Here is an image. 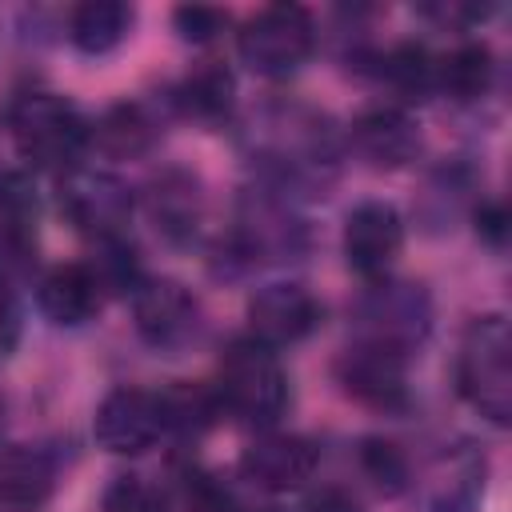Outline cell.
Segmentation results:
<instances>
[{
	"instance_id": "19",
	"label": "cell",
	"mask_w": 512,
	"mask_h": 512,
	"mask_svg": "<svg viewBox=\"0 0 512 512\" xmlns=\"http://www.w3.org/2000/svg\"><path fill=\"white\" fill-rule=\"evenodd\" d=\"M232 96H236V80L220 60H200L172 92V104L200 124H220L232 112Z\"/></svg>"
},
{
	"instance_id": "13",
	"label": "cell",
	"mask_w": 512,
	"mask_h": 512,
	"mask_svg": "<svg viewBox=\"0 0 512 512\" xmlns=\"http://www.w3.org/2000/svg\"><path fill=\"white\" fill-rule=\"evenodd\" d=\"M320 464V452L312 440L292 432H264L240 452V472L268 492H292L312 480Z\"/></svg>"
},
{
	"instance_id": "31",
	"label": "cell",
	"mask_w": 512,
	"mask_h": 512,
	"mask_svg": "<svg viewBox=\"0 0 512 512\" xmlns=\"http://www.w3.org/2000/svg\"><path fill=\"white\" fill-rule=\"evenodd\" d=\"M300 512H364V508H360V500H356L352 492H344V488H320V492H312V496L300 504Z\"/></svg>"
},
{
	"instance_id": "22",
	"label": "cell",
	"mask_w": 512,
	"mask_h": 512,
	"mask_svg": "<svg viewBox=\"0 0 512 512\" xmlns=\"http://www.w3.org/2000/svg\"><path fill=\"white\" fill-rule=\"evenodd\" d=\"M492 76H496V60H492V48L480 40L456 44L448 56L436 60V92H444L460 104L480 100L492 88Z\"/></svg>"
},
{
	"instance_id": "25",
	"label": "cell",
	"mask_w": 512,
	"mask_h": 512,
	"mask_svg": "<svg viewBox=\"0 0 512 512\" xmlns=\"http://www.w3.org/2000/svg\"><path fill=\"white\" fill-rule=\"evenodd\" d=\"M380 76L404 100H420V96L436 92V60L420 44H396L392 52H384L380 56Z\"/></svg>"
},
{
	"instance_id": "17",
	"label": "cell",
	"mask_w": 512,
	"mask_h": 512,
	"mask_svg": "<svg viewBox=\"0 0 512 512\" xmlns=\"http://www.w3.org/2000/svg\"><path fill=\"white\" fill-rule=\"evenodd\" d=\"M148 216L168 240H192L204 220V192L188 168H164L148 184Z\"/></svg>"
},
{
	"instance_id": "29",
	"label": "cell",
	"mask_w": 512,
	"mask_h": 512,
	"mask_svg": "<svg viewBox=\"0 0 512 512\" xmlns=\"http://www.w3.org/2000/svg\"><path fill=\"white\" fill-rule=\"evenodd\" d=\"M184 512H244V508L212 476H192L188 480V508Z\"/></svg>"
},
{
	"instance_id": "18",
	"label": "cell",
	"mask_w": 512,
	"mask_h": 512,
	"mask_svg": "<svg viewBox=\"0 0 512 512\" xmlns=\"http://www.w3.org/2000/svg\"><path fill=\"white\" fill-rule=\"evenodd\" d=\"M36 304H40V312H44L52 324H60V328H80V324H88V320L100 312L104 292L96 288V280H92V272H88L84 264H56L52 272L40 276V284H36Z\"/></svg>"
},
{
	"instance_id": "21",
	"label": "cell",
	"mask_w": 512,
	"mask_h": 512,
	"mask_svg": "<svg viewBox=\"0 0 512 512\" xmlns=\"http://www.w3.org/2000/svg\"><path fill=\"white\" fill-rule=\"evenodd\" d=\"M132 16L136 12L124 0H84L68 12V40L84 56H104L128 36Z\"/></svg>"
},
{
	"instance_id": "26",
	"label": "cell",
	"mask_w": 512,
	"mask_h": 512,
	"mask_svg": "<svg viewBox=\"0 0 512 512\" xmlns=\"http://www.w3.org/2000/svg\"><path fill=\"white\" fill-rule=\"evenodd\" d=\"M360 472L384 492V496H400L412 480V468H408V456L392 444V440H380V436H368L360 444Z\"/></svg>"
},
{
	"instance_id": "10",
	"label": "cell",
	"mask_w": 512,
	"mask_h": 512,
	"mask_svg": "<svg viewBox=\"0 0 512 512\" xmlns=\"http://www.w3.org/2000/svg\"><path fill=\"white\" fill-rule=\"evenodd\" d=\"M324 308L320 300L304 288V284H264L252 300H248V328L252 340H260L264 348H284V344H300L304 336L316 332Z\"/></svg>"
},
{
	"instance_id": "9",
	"label": "cell",
	"mask_w": 512,
	"mask_h": 512,
	"mask_svg": "<svg viewBox=\"0 0 512 512\" xmlns=\"http://www.w3.org/2000/svg\"><path fill=\"white\" fill-rule=\"evenodd\" d=\"M96 444L108 448L112 456H140L164 436V412L160 396L148 388H116L100 400L96 420H92Z\"/></svg>"
},
{
	"instance_id": "11",
	"label": "cell",
	"mask_w": 512,
	"mask_h": 512,
	"mask_svg": "<svg viewBox=\"0 0 512 512\" xmlns=\"http://www.w3.org/2000/svg\"><path fill=\"white\" fill-rule=\"evenodd\" d=\"M404 248V220L388 200H364L344 220V256L364 280H380Z\"/></svg>"
},
{
	"instance_id": "16",
	"label": "cell",
	"mask_w": 512,
	"mask_h": 512,
	"mask_svg": "<svg viewBox=\"0 0 512 512\" xmlns=\"http://www.w3.org/2000/svg\"><path fill=\"white\" fill-rule=\"evenodd\" d=\"M56 488V464L48 452L28 444L0 448V508L4 512H40Z\"/></svg>"
},
{
	"instance_id": "6",
	"label": "cell",
	"mask_w": 512,
	"mask_h": 512,
	"mask_svg": "<svg viewBox=\"0 0 512 512\" xmlns=\"http://www.w3.org/2000/svg\"><path fill=\"white\" fill-rule=\"evenodd\" d=\"M252 140L280 180H300L332 160V132L320 124L316 112H304V108L268 112V120L252 128Z\"/></svg>"
},
{
	"instance_id": "27",
	"label": "cell",
	"mask_w": 512,
	"mask_h": 512,
	"mask_svg": "<svg viewBox=\"0 0 512 512\" xmlns=\"http://www.w3.org/2000/svg\"><path fill=\"white\" fill-rule=\"evenodd\" d=\"M100 504L104 512H164V496L144 476H116Z\"/></svg>"
},
{
	"instance_id": "12",
	"label": "cell",
	"mask_w": 512,
	"mask_h": 512,
	"mask_svg": "<svg viewBox=\"0 0 512 512\" xmlns=\"http://www.w3.org/2000/svg\"><path fill=\"white\" fill-rule=\"evenodd\" d=\"M404 352H392L372 340H356L344 348L336 376L344 392L368 408H400L408 396V376H404Z\"/></svg>"
},
{
	"instance_id": "1",
	"label": "cell",
	"mask_w": 512,
	"mask_h": 512,
	"mask_svg": "<svg viewBox=\"0 0 512 512\" xmlns=\"http://www.w3.org/2000/svg\"><path fill=\"white\" fill-rule=\"evenodd\" d=\"M8 132L24 160L40 168H64L72 172L80 152L92 140V124L80 116V108L56 92H24L8 108Z\"/></svg>"
},
{
	"instance_id": "7",
	"label": "cell",
	"mask_w": 512,
	"mask_h": 512,
	"mask_svg": "<svg viewBox=\"0 0 512 512\" xmlns=\"http://www.w3.org/2000/svg\"><path fill=\"white\" fill-rule=\"evenodd\" d=\"M56 208L60 216L92 236V240H104V236H124V224L132 216V192L124 180L108 176V172H88V168H72L64 180H60V192H56Z\"/></svg>"
},
{
	"instance_id": "32",
	"label": "cell",
	"mask_w": 512,
	"mask_h": 512,
	"mask_svg": "<svg viewBox=\"0 0 512 512\" xmlns=\"http://www.w3.org/2000/svg\"><path fill=\"white\" fill-rule=\"evenodd\" d=\"M476 228L492 240V244H504V208L500 204H484L476 212Z\"/></svg>"
},
{
	"instance_id": "23",
	"label": "cell",
	"mask_w": 512,
	"mask_h": 512,
	"mask_svg": "<svg viewBox=\"0 0 512 512\" xmlns=\"http://www.w3.org/2000/svg\"><path fill=\"white\" fill-rule=\"evenodd\" d=\"M156 396L164 412V432H180V436H200L224 412L216 388H200V384H172Z\"/></svg>"
},
{
	"instance_id": "5",
	"label": "cell",
	"mask_w": 512,
	"mask_h": 512,
	"mask_svg": "<svg viewBox=\"0 0 512 512\" xmlns=\"http://www.w3.org/2000/svg\"><path fill=\"white\" fill-rule=\"evenodd\" d=\"M356 320H360V340H372L408 356L432 328V304L420 284L384 280L356 300Z\"/></svg>"
},
{
	"instance_id": "4",
	"label": "cell",
	"mask_w": 512,
	"mask_h": 512,
	"mask_svg": "<svg viewBox=\"0 0 512 512\" xmlns=\"http://www.w3.org/2000/svg\"><path fill=\"white\" fill-rule=\"evenodd\" d=\"M236 48L256 76H292L316 48V20L300 4H268L244 20Z\"/></svg>"
},
{
	"instance_id": "20",
	"label": "cell",
	"mask_w": 512,
	"mask_h": 512,
	"mask_svg": "<svg viewBox=\"0 0 512 512\" xmlns=\"http://www.w3.org/2000/svg\"><path fill=\"white\" fill-rule=\"evenodd\" d=\"M92 140L108 152V156H144L156 140H160V120L148 104L140 100H124L112 104L96 124H92Z\"/></svg>"
},
{
	"instance_id": "8",
	"label": "cell",
	"mask_w": 512,
	"mask_h": 512,
	"mask_svg": "<svg viewBox=\"0 0 512 512\" xmlns=\"http://www.w3.org/2000/svg\"><path fill=\"white\" fill-rule=\"evenodd\" d=\"M132 316L140 340L160 352H180L200 332V304L176 280H140L132 292Z\"/></svg>"
},
{
	"instance_id": "28",
	"label": "cell",
	"mask_w": 512,
	"mask_h": 512,
	"mask_svg": "<svg viewBox=\"0 0 512 512\" xmlns=\"http://www.w3.org/2000/svg\"><path fill=\"white\" fill-rule=\"evenodd\" d=\"M172 24H176V32L184 40L204 44V40H216L228 28V12L224 8H212V4H180L172 12Z\"/></svg>"
},
{
	"instance_id": "24",
	"label": "cell",
	"mask_w": 512,
	"mask_h": 512,
	"mask_svg": "<svg viewBox=\"0 0 512 512\" xmlns=\"http://www.w3.org/2000/svg\"><path fill=\"white\" fill-rule=\"evenodd\" d=\"M96 280V288L108 296H124V292H136V284L144 280L140 276V264H136V252L124 236H104V240H92V260L84 264Z\"/></svg>"
},
{
	"instance_id": "30",
	"label": "cell",
	"mask_w": 512,
	"mask_h": 512,
	"mask_svg": "<svg viewBox=\"0 0 512 512\" xmlns=\"http://www.w3.org/2000/svg\"><path fill=\"white\" fill-rule=\"evenodd\" d=\"M16 336H20V308L12 300V284L0 280V360L16 348Z\"/></svg>"
},
{
	"instance_id": "3",
	"label": "cell",
	"mask_w": 512,
	"mask_h": 512,
	"mask_svg": "<svg viewBox=\"0 0 512 512\" xmlns=\"http://www.w3.org/2000/svg\"><path fill=\"white\" fill-rule=\"evenodd\" d=\"M220 408L248 424H272L288 404V372L272 348L252 336H240L224 348L216 372Z\"/></svg>"
},
{
	"instance_id": "14",
	"label": "cell",
	"mask_w": 512,
	"mask_h": 512,
	"mask_svg": "<svg viewBox=\"0 0 512 512\" xmlns=\"http://www.w3.org/2000/svg\"><path fill=\"white\" fill-rule=\"evenodd\" d=\"M352 148L372 168H404L420 152V124L404 108H368L352 120Z\"/></svg>"
},
{
	"instance_id": "2",
	"label": "cell",
	"mask_w": 512,
	"mask_h": 512,
	"mask_svg": "<svg viewBox=\"0 0 512 512\" xmlns=\"http://www.w3.org/2000/svg\"><path fill=\"white\" fill-rule=\"evenodd\" d=\"M456 388L460 396L488 416L492 424H508L512 416V336L504 316H476L460 340L456 356Z\"/></svg>"
},
{
	"instance_id": "15",
	"label": "cell",
	"mask_w": 512,
	"mask_h": 512,
	"mask_svg": "<svg viewBox=\"0 0 512 512\" xmlns=\"http://www.w3.org/2000/svg\"><path fill=\"white\" fill-rule=\"evenodd\" d=\"M232 244L244 260H280L288 252L300 248V220L268 200V196H256V200H244L240 216H236V232H232Z\"/></svg>"
}]
</instances>
